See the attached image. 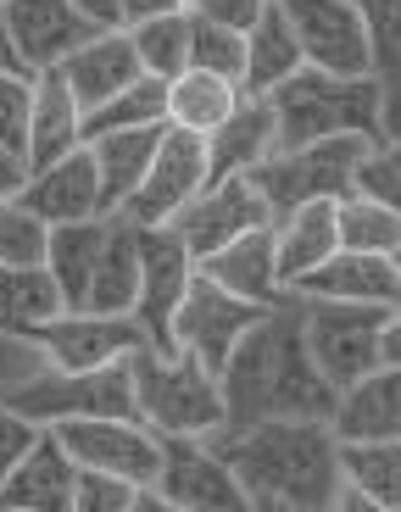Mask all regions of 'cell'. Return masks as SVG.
Wrapping results in <instances>:
<instances>
[{
  "label": "cell",
  "mask_w": 401,
  "mask_h": 512,
  "mask_svg": "<svg viewBox=\"0 0 401 512\" xmlns=\"http://www.w3.org/2000/svg\"><path fill=\"white\" fill-rule=\"evenodd\" d=\"M28 184V167L23 156H12L6 145H0V201H17V190Z\"/></svg>",
  "instance_id": "cell-46"
},
{
  "label": "cell",
  "mask_w": 401,
  "mask_h": 512,
  "mask_svg": "<svg viewBox=\"0 0 401 512\" xmlns=\"http://www.w3.org/2000/svg\"><path fill=\"white\" fill-rule=\"evenodd\" d=\"M335 396L324 373L307 357L301 334V301L285 295L246 329V340L229 351L218 373V401H223V429L218 435H246L262 423H324L335 412Z\"/></svg>",
  "instance_id": "cell-1"
},
{
  "label": "cell",
  "mask_w": 401,
  "mask_h": 512,
  "mask_svg": "<svg viewBox=\"0 0 401 512\" xmlns=\"http://www.w3.org/2000/svg\"><path fill=\"white\" fill-rule=\"evenodd\" d=\"M374 151V140H324V145H301V151H279L246 173V184L262 195L268 218L279 223L285 212L312 201H346L351 195V173L357 162Z\"/></svg>",
  "instance_id": "cell-7"
},
{
  "label": "cell",
  "mask_w": 401,
  "mask_h": 512,
  "mask_svg": "<svg viewBox=\"0 0 401 512\" xmlns=\"http://www.w3.org/2000/svg\"><path fill=\"white\" fill-rule=\"evenodd\" d=\"M184 73H207V78H223L229 90H240L246 84V34H229V28H212L201 17H190Z\"/></svg>",
  "instance_id": "cell-36"
},
{
  "label": "cell",
  "mask_w": 401,
  "mask_h": 512,
  "mask_svg": "<svg viewBox=\"0 0 401 512\" xmlns=\"http://www.w3.org/2000/svg\"><path fill=\"white\" fill-rule=\"evenodd\" d=\"M51 318H62V295H56L45 268H0V334H34Z\"/></svg>",
  "instance_id": "cell-31"
},
{
  "label": "cell",
  "mask_w": 401,
  "mask_h": 512,
  "mask_svg": "<svg viewBox=\"0 0 401 512\" xmlns=\"http://www.w3.org/2000/svg\"><path fill=\"white\" fill-rule=\"evenodd\" d=\"M129 507H134V490H129V485L101 479V474H78L73 512H129Z\"/></svg>",
  "instance_id": "cell-42"
},
{
  "label": "cell",
  "mask_w": 401,
  "mask_h": 512,
  "mask_svg": "<svg viewBox=\"0 0 401 512\" xmlns=\"http://www.w3.org/2000/svg\"><path fill=\"white\" fill-rule=\"evenodd\" d=\"M257 318H262V307L234 301V295H223L218 284H207L201 273H195L190 290H184V301H179V312H173V357H190L201 373L218 379L223 362H229V351L246 340V329Z\"/></svg>",
  "instance_id": "cell-11"
},
{
  "label": "cell",
  "mask_w": 401,
  "mask_h": 512,
  "mask_svg": "<svg viewBox=\"0 0 401 512\" xmlns=\"http://www.w3.org/2000/svg\"><path fill=\"white\" fill-rule=\"evenodd\" d=\"M28 101H34V78L0 73V145L12 156H23V140H28Z\"/></svg>",
  "instance_id": "cell-39"
},
{
  "label": "cell",
  "mask_w": 401,
  "mask_h": 512,
  "mask_svg": "<svg viewBox=\"0 0 401 512\" xmlns=\"http://www.w3.org/2000/svg\"><path fill=\"white\" fill-rule=\"evenodd\" d=\"M134 251H140L134 323H140L145 346L162 351V357H173V312H179L184 290H190V279H195V262L162 229H134Z\"/></svg>",
  "instance_id": "cell-14"
},
{
  "label": "cell",
  "mask_w": 401,
  "mask_h": 512,
  "mask_svg": "<svg viewBox=\"0 0 401 512\" xmlns=\"http://www.w3.org/2000/svg\"><path fill=\"white\" fill-rule=\"evenodd\" d=\"M45 368H51V362H45V351H39L28 334H0V396L34 384Z\"/></svg>",
  "instance_id": "cell-40"
},
{
  "label": "cell",
  "mask_w": 401,
  "mask_h": 512,
  "mask_svg": "<svg viewBox=\"0 0 401 512\" xmlns=\"http://www.w3.org/2000/svg\"><path fill=\"white\" fill-rule=\"evenodd\" d=\"M162 134H168V123H156V128H123V134H101V140L84 145V151H90V162H95V179H101L106 218H112V212H123V201L140 190V179H145V167H151L156 145H162Z\"/></svg>",
  "instance_id": "cell-27"
},
{
  "label": "cell",
  "mask_w": 401,
  "mask_h": 512,
  "mask_svg": "<svg viewBox=\"0 0 401 512\" xmlns=\"http://www.w3.org/2000/svg\"><path fill=\"white\" fill-rule=\"evenodd\" d=\"M329 512H379V507H374V501H363V496H351V490H340V501Z\"/></svg>",
  "instance_id": "cell-49"
},
{
  "label": "cell",
  "mask_w": 401,
  "mask_h": 512,
  "mask_svg": "<svg viewBox=\"0 0 401 512\" xmlns=\"http://www.w3.org/2000/svg\"><path fill=\"white\" fill-rule=\"evenodd\" d=\"M329 435L335 446H379V440H401V368L368 373L351 390L335 396L329 412Z\"/></svg>",
  "instance_id": "cell-20"
},
{
  "label": "cell",
  "mask_w": 401,
  "mask_h": 512,
  "mask_svg": "<svg viewBox=\"0 0 401 512\" xmlns=\"http://www.w3.org/2000/svg\"><path fill=\"white\" fill-rule=\"evenodd\" d=\"M51 229L23 212L17 201H0V268H45Z\"/></svg>",
  "instance_id": "cell-37"
},
{
  "label": "cell",
  "mask_w": 401,
  "mask_h": 512,
  "mask_svg": "<svg viewBox=\"0 0 401 512\" xmlns=\"http://www.w3.org/2000/svg\"><path fill=\"white\" fill-rule=\"evenodd\" d=\"M56 73L67 78V90H73L78 112H95V106H106L112 95L129 90L134 78H145L123 34H95L90 45H78V51L67 56Z\"/></svg>",
  "instance_id": "cell-25"
},
{
  "label": "cell",
  "mask_w": 401,
  "mask_h": 512,
  "mask_svg": "<svg viewBox=\"0 0 401 512\" xmlns=\"http://www.w3.org/2000/svg\"><path fill=\"white\" fill-rule=\"evenodd\" d=\"M396 145H374V151L357 162V173H351V201H368V206H390L396 212Z\"/></svg>",
  "instance_id": "cell-38"
},
{
  "label": "cell",
  "mask_w": 401,
  "mask_h": 512,
  "mask_svg": "<svg viewBox=\"0 0 401 512\" xmlns=\"http://www.w3.org/2000/svg\"><path fill=\"white\" fill-rule=\"evenodd\" d=\"M39 435H45V429H34V423H23L17 412L0 407V485H6V479H12V468L28 457V451H34Z\"/></svg>",
  "instance_id": "cell-43"
},
{
  "label": "cell",
  "mask_w": 401,
  "mask_h": 512,
  "mask_svg": "<svg viewBox=\"0 0 401 512\" xmlns=\"http://www.w3.org/2000/svg\"><path fill=\"white\" fill-rule=\"evenodd\" d=\"M156 123H168V84L134 78L123 95H112L106 106L78 117V145L101 140V134H123V128H156Z\"/></svg>",
  "instance_id": "cell-32"
},
{
  "label": "cell",
  "mask_w": 401,
  "mask_h": 512,
  "mask_svg": "<svg viewBox=\"0 0 401 512\" xmlns=\"http://www.w3.org/2000/svg\"><path fill=\"white\" fill-rule=\"evenodd\" d=\"M307 357L324 373L329 390H351L368 373L401 368V318L396 307H335V301H301Z\"/></svg>",
  "instance_id": "cell-4"
},
{
  "label": "cell",
  "mask_w": 401,
  "mask_h": 512,
  "mask_svg": "<svg viewBox=\"0 0 401 512\" xmlns=\"http://www.w3.org/2000/svg\"><path fill=\"white\" fill-rule=\"evenodd\" d=\"M101 245H106V218L51 229V245H45V273H51L56 295H62V312H73L78 301H84V284H90L95 262H101Z\"/></svg>",
  "instance_id": "cell-29"
},
{
  "label": "cell",
  "mask_w": 401,
  "mask_h": 512,
  "mask_svg": "<svg viewBox=\"0 0 401 512\" xmlns=\"http://www.w3.org/2000/svg\"><path fill=\"white\" fill-rule=\"evenodd\" d=\"M335 240L340 251L357 256H396L401 251V218L390 206H368V201H335Z\"/></svg>",
  "instance_id": "cell-35"
},
{
  "label": "cell",
  "mask_w": 401,
  "mask_h": 512,
  "mask_svg": "<svg viewBox=\"0 0 401 512\" xmlns=\"http://www.w3.org/2000/svg\"><path fill=\"white\" fill-rule=\"evenodd\" d=\"M28 340L45 351V362H51L56 373L117 368V362H129L134 351H151L134 318H78V312H62V318H51L45 329L28 334Z\"/></svg>",
  "instance_id": "cell-15"
},
{
  "label": "cell",
  "mask_w": 401,
  "mask_h": 512,
  "mask_svg": "<svg viewBox=\"0 0 401 512\" xmlns=\"http://www.w3.org/2000/svg\"><path fill=\"white\" fill-rule=\"evenodd\" d=\"M240 90H229L223 78H207V73H179L168 84V128H184V134H201L207 140L212 128L234 112Z\"/></svg>",
  "instance_id": "cell-33"
},
{
  "label": "cell",
  "mask_w": 401,
  "mask_h": 512,
  "mask_svg": "<svg viewBox=\"0 0 401 512\" xmlns=\"http://www.w3.org/2000/svg\"><path fill=\"white\" fill-rule=\"evenodd\" d=\"M17 206H23V212H34V218L45 223V229L106 218V206H101V179H95L90 151L78 145L73 156L51 162L45 173H28V184L17 190Z\"/></svg>",
  "instance_id": "cell-18"
},
{
  "label": "cell",
  "mask_w": 401,
  "mask_h": 512,
  "mask_svg": "<svg viewBox=\"0 0 401 512\" xmlns=\"http://www.w3.org/2000/svg\"><path fill=\"white\" fill-rule=\"evenodd\" d=\"M151 490L179 512H251L240 479L223 468V457L207 440H162Z\"/></svg>",
  "instance_id": "cell-13"
},
{
  "label": "cell",
  "mask_w": 401,
  "mask_h": 512,
  "mask_svg": "<svg viewBox=\"0 0 401 512\" xmlns=\"http://www.w3.org/2000/svg\"><path fill=\"white\" fill-rule=\"evenodd\" d=\"M117 6H123V28H140V23H156V17L184 12V0H117Z\"/></svg>",
  "instance_id": "cell-45"
},
{
  "label": "cell",
  "mask_w": 401,
  "mask_h": 512,
  "mask_svg": "<svg viewBox=\"0 0 401 512\" xmlns=\"http://www.w3.org/2000/svg\"><path fill=\"white\" fill-rule=\"evenodd\" d=\"M129 512H179V507H168L156 490H134V507H129Z\"/></svg>",
  "instance_id": "cell-47"
},
{
  "label": "cell",
  "mask_w": 401,
  "mask_h": 512,
  "mask_svg": "<svg viewBox=\"0 0 401 512\" xmlns=\"http://www.w3.org/2000/svg\"><path fill=\"white\" fill-rule=\"evenodd\" d=\"M129 390H134V423H145L156 440H207L223 429L218 379L201 373L190 357L134 351Z\"/></svg>",
  "instance_id": "cell-5"
},
{
  "label": "cell",
  "mask_w": 401,
  "mask_h": 512,
  "mask_svg": "<svg viewBox=\"0 0 401 512\" xmlns=\"http://www.w3.org/2000/svg\"><path fill=\"white\" fill-rule=\"evenodd\" d=\"M45 435L67 451V462H73L78 474L117 479V485H129V490H151L156 485L162 440L134 418H123V423H56V429H45Z\"/></svg>",
  "instance_id": "cell-9"
},
{
  "label": "cell",
  "mask_w": 401,
  "mask_h": 512,
  "mask_svg": "<svg viewBox=\"0 0 401 512\" xmlns=\"http://www.w3.org/2000/svg\"><path fill=\"white\" fill-rule=\"evenodd\" d=\"M268 223L273 218H268V206H262V195L251 190L246 179H229V184H207L179 218H168L162 234H168L190 262H207V256H218L223 245H234L240 234L268 229Z\"/></svg>",
  "instance_id": "cell-12"
},
{
  "label": "cell",
  "mask_w": 401,
  "mask_h": 512,
  "mask_svg": "<svg viewBox=\"0 0 401 512\" xmlns=\"http://www.w3.org/2000/svg\"><path fill=\"white\" fill-rule=\"evenodd\" d=\"M385 95H390V84H379V78H329V73L301 67L296 78H285V84L268 95L273 145H279V151H301V145H324V140L390 145Z\"/></svg>",
  "instance_id": "cell-3"
},
{
  "label": "cell",
  "mask_w": 401,
  "mask_h": 512,
  "mask_svg": "<svg viewBox=\"0 0 401 512\" xmlns=\"http://www.w3.org/2000/svg\"><path fill=\"white\" fill-rule=\"evenodd\" d=\"M251 512H262V507H251Z\"/></svg>",
  "instance_id": "cell-51"
},
{
  "label": "cell",
  "mask_w": 401,
  "mask_h": 512,
  "mask_svg": "<svg viewBox=\"0 0 401 512\" xmlns=\"http://www.w3.org/2000/svg\"><path fill=\"white\" fill-rule=\"evenodd\" d=\"M207 184H229V179H246L268 162L279 145H273V106L257 101V95H240L234 112L212 128L207 140Z\"/></svg>",
  "instance_id": "cell-19"
},
{
  "label": "cell",
  "mask_w": 401,
  "mask_h": 512,
  "mask_svg": "<svg viewBox=\"0 0 401 512\" xmlns=\"http://www.w3.org/2000/svg\"><path fill=\"white\" fill-rule=\"evenodd\" d=\"M340 485L351 496L374 501L379 512L401 507V440H379V446H340Z\"/></svg>",
  "instance_id": "cell-30"
},
{
  "label": "cell",
  "mask_w": 401,
  "mask_h": 512,
  "mask_svg": "<svg viewBox=\"0 0 401 512\" xmlns=\"http://www.w3.org/2000/svg\"><path fill=\"white\" fill-rule=\"evenodd\" d=\"M0 512H6V507H0Z\"/></svg>",
  "instance_id": "cell-53"
},
{
  "label": "cell",
  "mask_w": 401,
  "mask_h": 512,
  "mask_svg": "<svg viewBox=\"0 0 401 512\" xmlns=\"http://www.w3.org/2000/svg\"><path fill=\"white\" fill-rule=\"evenodd\" d=\"M67 6H73L95 34H123V6H117V0H67Z\"/></svg>",
  "instance_id": "cell-44"
},
{
  "label": "cell",
  "mask_w": 401,
  "mask_h": 512,
  "mask_svg": "<svg viewBox=\"0 0 401 512\" xmlns=\"http://www.w3.org/2000/svg\"><path fill=\"white\" fill-rule=\"evenodd\" d=\"M0 73H23V67H17L12 39H6V12H0Z\"/></svg>",
  "instance_id": "cell-48"
},
{
  "label": "cell",
  "mask_w": 401,
  "mask_h": 512,
  "mask_svg": "<svg viewBox=\"0 0 401 512\" xmlns=\"http://www.w3.org/2000/svg\"><path fill=\"white\" fill-rule=\"evenodd\" d=\"M285 295H296V301H335V307H396L401 268H396V256L335 251L324 268H312L307 279H296Z\"/></svg>",
  "instance_id": "cell-17"
},
{
  "label": "cell",
  "mask_w": 401,
  "mask_h": 512,
  "mask_svg": "<svg viewBox=\"0 0 401 512\" xmlns=\"http://www.w3.org/2000/svg\"><path fill=\"white\" fill-rule=\"evenodd\" d=\"M290 34H296L301 67L329 78H379L374 73V39L351 0H279Z\"/></svg>",
  "instance_id": "cell-8"
},
{
  "label": "cell",
  "mask_w": 401,
  "mask_h": 512,
  "mask_svg": "<svg viewBox=\"0 0 401 512\" xmlns=\"http://www.w3.org/2000/svg\"><path fill=\"white\" fill-rule=\"evenodd\" d=\"M78 468L51 435H39L34 451L12 468V479L0 485V507L6 512H73Z\"/></svg>",
  "instance_id": "cell-23"
},
{
  "label": "cell",
  "mask_w": 401,
  "mask_h": 512,
  "mask_svg": "<svg viewBox=\"0 0 401 512\" xmlns=\"http://www.w3.org/2000/svg\"><path fill=\"white\" fill-rule=\"evenodd\" d=\"M0 6H17V0H0Z\"/></svg>",
  "instance_id": "cell-50"
},
{
  "label": "cell",
  "mask_w": 401,
  "mask_h": 512,
  "mask_svg": "<svg viewBox=\"0 0 401 512\" xmlns=\"http://www.w3.org/2000/svg\"><path fill=\"white\" fill-rule=\"evenodd\" d=\"M195 273L207 284H218L223 295L246 301V307H262V312L285 301V290H279V262H273V223L240 234L218 256H207V262H195Z\"/></svg>",
  "instance_id": "cell-21"
},
{
  "label": "cell",
  "mask_w": 401,
  "mask_h": 512,
  "mask_svg": "<svg viewBox=\"0 0 401 512\" xmlns=\"http://www.w3.org/2000/svg\"><path fill=\"white\" fill-rule=\"evenodd\" d=\"M6 12V39L17 51V67L28 78L62 67L78 45H90L95 28L67 6V0H17V6H0Z\"/></svg>",
  "instance_id": "cell-16"
},
{
  "label": "cell",
  "mask_w": 401,
  "mask_h": 512,
  "mask_svg": "<svg viewBox=\"0 0 401 512\" xmlns=\"http://www.w3.org/2000/svg\"><path fill=\"white\" fill-rule=\"evenodd\" d=\"M0 407L17 412L34 429H56V423H123L134 418V390H129V362L95 373H56L45 368L34 384L0 396Z\"/></svg>",
  "instance_id": "cell-6"
},
{
  "label": "cell",
  "mask_w": 401,
  "mask_h": 512,
  "mask_svg": "<svg viewBox=\"0 0 401 512\" xmlns=\"http://www.w3.org/2000/svg\"><path fill=\"white\" fill-rule=\"evenodd\" d=\"M184 6H190V0H184Z\"/></svg>",
  "instance_id": "cell-52"
},
{
  "label": "cell",
  "mask_w": 401,
  "mask_h": 512,
  "mask_svg": "<svg viewBox=\"0 0 401 512\" xmlns=\"http://www.w3.org/2000/svg\"><path fill=\"white\" fill-rule=\"evenodd\" d=\"M129 39L134 62H140L145 78L156 84H173L184 73V56H190V12H173V17H156V23H140V28H123Z\"/></svg>",
  "instance_id": "cell-34"
},
{
  "label": "cell",
  "mask_w": 401,
  "mask_h": 512,
  "mask_svg": "<svg viewBox=\"0 0 401 512\" xmlns=\"http://www.w3.org/2000/svg\"><path fill=\"white\" fill-rule=\"evenodd\" d=\"M262 6H268V0H190L184 12H190V17H201V23H212V28L246 34V28L262 17Z\"/></svg>",
  "instance_id": "cell-41"
},
{
  "label": "cell",
  "mask_w": 401,
  "mask_h": 512,
  "mask_svg": "<svg viewBox=\"0 0 401 512\" xmlns=\"http://www.w3.org/2000/svg\"><path fill=\"white\" fill-rule=\"evenodd\" d=\"M134 295H140V251H134V229L123 218H106V245L95 262L78 318H134Z\"/></svg>",
  "instance_id": "cell-24"
},
{
  "label": "cell",
  "mask_w": 401,
  "mask_h": 512,
  "mask_svg": "<svg viewBox=\"0 0 401 512\" xmlns=\"http://www.w3.org/2000/svg\"><path fill=\"white\" fill-rule=\"evenodd\" d=\"M251 507L262 512H329L340 501V446L324 423H262L246 435H212Z\"/></svg>",
  "instance_id": "cell-2"
},
{
  "label": "cell",
  "mask_w": 401,
  "mask_h": 512,
  "mask_svg": "<svg viewBox=\"0 0 401 512\" xmlns=\"http://www.w3.org/2000/svg\"><path fill=\"white\" fill-rule=\"evenodd\" d=\"M78 101L67 90V78L56 73H34V101H28V140H23V167L45 173L51 162L78 151Z\"/></svg>",
  "instance_id": "cell-22"
},
{
  "label": "cell",
  "mask_w": 401,
  "mask_h": 512,
  "mask_svg": "<svg viewBox=\"0 0 401 512\" xmlns=\"http://www.w3.org/2000/svg\"><path fill=\"white\" fill-rule=\"evenodd\" d=\"M201 190H207V145H201V134L168 128L151 156V167H145L140 190L112 218H123L129 229H168V218H179Z\"/></svg>",
  "instance_id": "cell-10"
},
{
  "label": "cell",
  "mask_w": 401,
  "mask_h": 512,
  "mask_svg": "<svg viewBox=\"0 0 401 512\" xmlns=\"http://www.w3.org/2000/svg\"><path fill=\"white\" fill-rule=\"evenodd\" d=\"M340 251L335 240V201L296 206L273 223V262H279V290H290L296 279H307L312 268H324Z\"/></svg>",
  "instance_id": "cell-26"
},
{
  "label": "cell",
  "mask_w": 401,
  "mask_h": 512,
  "mask_svg": "<svg viewBox=\"0 0 401 512\" xmlns=\"http://www.w3.org/2000/svg\"><path fill=\"white\" fill-rule=\"evenodd\" d=\"M301 73V51H296V34H290L285 12H279V0H268L262 6V17L246 28V84H240V95H257V101H268L285 78Z\"/></svg>",
  "instance_id": "cell-28"
}]
</instances>
